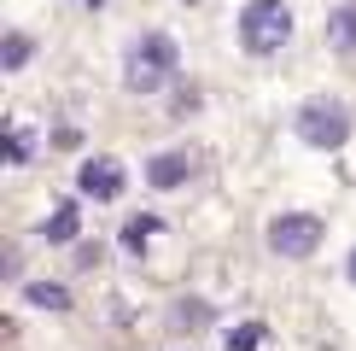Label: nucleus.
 I'll return each instance as SVG.
<instances>
[{"instance_id":"f8f14e48","label":"nucleus","mask_w":356,"mask_h":351,"mask_svg":"<svg viewBox=\"0 0 356 351\" xmlns=\"http://www.w3.org/2000/svg\"><path fill=\"white\" fill-rule=\"evenodd\" d=\"M0 158H6V164H29V158H35V135H29V129H6Z\"/></svg>"},{"instance_id":"0eeeda50","label":"nucleus","mask_w":356,"mask_h":351,"mask_svg":"<svg viewBox=\"0 0 356 351\" xmlns=\"http://www.w3.org/2000/svg\"><path fill=\"white\" fill-rule=\"evenodd\" d=\"M76 234H82V211H76V205H53V217L41 223V240H47V246H70Z\"/></svg>"},{"instance_id":"423d86ee","label":"nucleus","mask_w":356,"mask_h":351,"mask_svg":"<svg viewBox=\"0 0 356 351\" xmlns=\"http://www.w3.org/2000/svg\"><path fill=\"white\" fill-rule=\"evenodd\" d=\"M187 182H193V158L181 153V146H164V153L146 158V187H158V194H181Z\"/></svg>"},{"instance_id":"f257e3e1","label":"nucleus","mask_w":356,"mask_h":351,"mask_svg":"<svg viewBox=\"0 0 356 351\" xmlns=\"http://www.w3.org/2000/svg\"><path fill=\"white\" fill-rule=\"evenodd\" d=\"M175 65H181L175 36H164V29L135 36V41H129V53H123V82H129V94H158V88L175 77Z\"/></svg>"},{"instance_id":"20e7f679","label":"nucleus","mask_w":356,"mask_h":351,"mask_svg":"<svg viewBox=\"0 0 356 351\" xmlns=\"http://www.w3.org/2000/svg\"><path fill=\"white\" fill-rule=\"evenodd\" d=\"M321 234H327V223L316 211H280L269 223V252L275 258H309L321 246Z\"/></svg>"},{"instance_id":"6e6552de","label":"nucleus","mask_w":356,"mask_h":351,"mask_svg":"<svg viewBox=\"0 0 356 351\" xmlns=\"http://www.w3.org/2000/svg\"><path fill=\"white\" fill-rule=\"evenodd\" d=\"M158 234H164V217H146V211H135V217L123 223V252H129V258H140L146 246L158 240Z\"/></svg>"},{"instance_id":"39448f33","label":"nucleus","mask_w":356,"mask_h":351,"mask_svg":"<svg viewBox=\"0 0 356 351\" xmlns=\"http://www.w3.org/2000/svg\"><path fill=\"white\" fill-rule=\"evenodd\" d=\"M123 164H117L111 153H99V158H88V164L76 170V187H82V199H99V205H111L117 194H123Z\"/></svg>"},{"instance_id":"4468645a","label":"nucleus","mask_w":356,"mask_h":351,"mask_svg":"<svg viewBox=\"0 0 356 351\" xmlns=\"http://www.w3.org/2000/svg\"><path fill=\"white\" fill-rule=\"evenodd\" d=\"M257 340H263V322H240L228 334V351H257Z\"/></svg>"},{"instance_id":"1a4fd4ad","label":"nucleus","mask_w":356,"mask_h":351,"mask_svg":"<svg viewBox=\"0 0 356 351\" xmlns=\"http://www.w3.org/2000/svg\"><path fill=\"white\" fill-rule=\"evenodd\" d=\"M327 41H333L339 53H356V0L333 6V18H327Z\"/></svg>"},{"instance_id":"f03ea898","label":"nucleus","mask_w":356,"mask_h":351,"mask_svg":"<svg viewBox=\"0 0 356 351\" xmlns=\"http://www.w3.org/2000/svg\"><path fill=\"white\" fill-rule=\"evenodd\" d=\"M292 41V6L286 0H245L240 6V47L269 58Z\"/></svg>"},{"instance_id":"9b49d317","label":"nucleus","mask_w":356,"mask_h":351,"mask_svg":"<svg viewBox=\"0 0 356 351\" xmlns=\"http://www.w3.org/2000/svg\"><path fill=\"white\" fill-rule=\"evenodd\" d=\"M170 322H175V334H199L204 322H211V304H204V299H181Z\"/></svg>"},{"instance_id":"ddd939ff","label":"nucleus","mask_w":356,"mask_h":351,"mask_svg":"<svg viewBox=\"0 0 356 351\" xmlns=\"http://www.w3.org/2000/svg\"><path fill=\"white\" fill-rule=\"evenodd\" d=\"M29 53H35V41H29L24 29H12V36L0 41V65H6V70H24V65H29Z\"/></svg>"},{"instance_id":"9d476101","label":"nucleus","mask_w":356,"mask_h":351,"mask_svg":"<svg viewBox=\"0 0 356 351\" xmlns=\"http://www.w3.org/2000/svg\"><path fill=\"white\" fill-rule=\"evenodd\" d=\"M24 299L35 311H70V287H58V281H24Z\"/></svg>"},{"instance_id":"2eb2a0df","label":"nucleus","mask_w":356,"mask_h":351,"mask_svg":"<svg viewBox=\"0 0 356 351\" xmlns=\"http://www.w3.org/2000/svg\"><path fill=\"white\" fill-rule=\"evenodd\" d=\"M345 275H350V281H356V252H350V263H345Z\"/></svg>"},{"instance_id":"7ed1b4c3","label":"nucleus","mask_w":356,"mask_h":351,"mask_svg":"<svg viewBox=\"0 0 356 351\" xmlns=\"http://www.w3.org/2000/svg\"><path fill=\"white\" fill-rule=\"evenodd\" d=\"M292 129H298V141L316 146V153H339V146L350 141V111L339 106L333 94H316V100H304V106H298Z\"/></svg>"},{"instance_id":"dca6fc26","label":"nucleus","mask_w":356,"mask_h":351,"mask_svg":"<svg viewBox=\"0 0 356 351\" xmlns=\"http://www.w3.org/2000/svg\"><path fill=\"white\" fill-rule=\"evenodd\" d=\"M82 6H99V0H82Z\"/></svg>"}]
</instances>
